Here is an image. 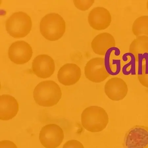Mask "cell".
<instances>
[{"instance_id": "obj_1", "label": "cell", "mask_w": 148, "mask_h": 148, "mask_svg": "<svg viewBox=\"0 0 148 148\" xmlns=\"http://www.w3.org/2000/svg\"><path fill=\"white\" fill-rule=\"evenodd\" d=\"M62 95L60 88L52 80L39 83L33 92L36 102L40 106L44 107H51L57 104L61 99Z\"/></svg>"}, {"instance_id": "obj_2", "label": "cell", "mask_w": 148, "mask_h": 148, "mask_svg": "<svg viewBox=\"0 0 148 148\" xmlns=\"http://www.w3.org/2000/svg\"><path fill=\"white\" fill-rule=\"evenodd\" d=\"M83 127L91 132H98L103 130L109 123L108 114L101 107L92 106L84 110L81 115Z\"/></svg>"}, {"instance_id": "obj_3", "label": "cell", "mask_w": 148, "mask_h": 148, "mask_svg": "<svg viewBox=\"0 0 148 148\" xmlns=\"http://www.w3.org/2000/svg\"><path fill=\"white\" fill-rule=\"evenodd\" d=\"M65 21L58 14H47L40 24V33L44 38L50 41H56L63 36L66 31Z\"/></svg>"}, {"instance_id": "obj_4", "label": "cell", "mask_w": 148, "mask_h": 148, "mask_svg": "<svg viewBox=\"0 0 148 148\" xmlns=\"http://www.w3.org/2000/svg\"><path fill=\"white\" fill-rule=\"evenodd\" d=\"M7 32L14 38L25 37L32 29V19L27 14L22 12L14 13L6 22Z\"/></svg>"}, {"instance_id": "obj_5", "label": "cell", "mask_w": 148, "mask_h": 148, "mask_svg": "<svg viewBox=\"0 0 148 148\" xmlns=\"http://www.w3.org/2000/svg\"><path fill=\"white\" fill-rule=\"evenodd\" d=\"M125 148H147L148 127L135 125L125 135L123 142Z\"/></svg>"}, {"instance_id": "obj_6", "label": "cell", "mask_w": 148, "mask_h": 148, "mask_svg": "<svg viewBox=\"0 0 148 148\" xmlns=\"http://www.w3.org/2000/svg\"><path fill=\"white\" fill-rule=\"evenodd\" d=\"M64 133L62 129L55 124H49L43 127L40 131L39 140L46 148H56L63 142Z\"/></svg>"}, {"instance_id": "obj_7", "label": "cell", "mask_w": 148, "mask_h": 148, "mask_svg": "<svg viewBox=\"0 0 148 148\" xmlns=\"http://www.w3.org/2000/svg\"><path fill=\"white\" fill-rule=\"evenodd\" d=\"M84 73L88 79L95 83L103 82L110 75L106 70L104 59L101 57L88 61L85 67Z\"/></svg>"}, {"instance_id": "obj_8", "label": "cell", "mask_w": 148, "mask_h": 148, "mask_svg": "<svg viewBox=\"0 0 148 148\" xmlns=\"http://www.w3.org/2000/svg\"><path fill=\"white\" fill-rule=\"evenodd\" d=\"M32 47L24 41H18L12 44L8 51L9 58L16 64H23L29 61L32 56Z\"/></svg>"}, {"instance_id": "obj_9", "label": "cell", "mask_w": 148, "mask_h": 148, "mask_svg": "<svg viewBox=\"0 0 148 148\" xmlns=\"http://www.w3.org/2000/svg\"><path fill=\"white\" fill-rule=\"evenodd\" d=\"M104 91L110 99L113 101H119L126 97L128 89L125 81L120 78L115 77L107 81L105 85Z\"/></svg>"}, {"instance_id": "obj_10", "label": "cell", "mask_w": 148, "mask_h": 148, "mask_svg": "<svg viewBox=\"0 0 148 148\" xmlns=\"http://www.w3.org/2000/svg\"><path fill=\"white\" fill-rule=\"evenodd\" d=\"M88 21L90 27L97 30H102L108 28L112 21L111 16L107 10L103 7H97L90 12Z\"/></svg>"}, {"instance_id": "obj_11", "label": "cell", "mask_w": 148, "mask_h": 148, "mask_svg": "<svg viewBox=\"0 0 148 148\" xmlns=\"http://www.w3.org/2000/svg\"><path fill=\"white\" fill-rule=\"evenodd\" d=\"M32 65L33 73L38 77L42 78L51 77L55 70L53 59L46 54L40 55L36 57Z\"/></svg>"}, {"instance_id": "obj_12", "label": "cell", "mask_w": 148, "mask_h": 148, "mask_svg": "<svg viewBox=\"0 0 148 148\" xmlns=\"http://www.w3.org/2000/svg\"><path fill=\"white\" fill-rule=\"evenodd\" d=\"M82 75L80 68L76 64L68 63L59 69L58 79L60 83L66 86L75 84L79 80Z\"/></svg>"}, {"instance_id": "obj_13", "label": "cell", "mask_w": 148, "mask_h": 148, "mask_svg": "<svg viewBox=\"0 0 148 148\" xmlns=\"http://www.w3.org/2000/svg\"><path fill=\"white\" fill-rule=\"evenodd\" d=\"M1 115V120H11L17 114L19 106L16 99L8 95H3L0 97Z\"/></svg>"}, {"instance_id": "obj_14", "label": "cell", "mask_w": 148, "mask_h": 148, "mask_svg": "<svg viewBox=\"0 0 148 148\" xmlns=\"http://www.w3.org/2000/svg\"><path fill=\"white\" fill-rule=\"evenodd\" d=\"M115 40L113 36L108 33H103L98 35L92 40L91 47L95 54L104 56L109 49L114 47Z\"/></svg>"}, {"instance_id": "obj_15", "label": "cell", "mask_w": 148, "mask_h": 148, "mask_svg": "<svg viewBox=\"0 0 148 148\" xmlns=\"http://www.w3.org/2000/svg\"><path fill=\"white\" fill-rule=\"evenodd\" d=\"M138 80L143 86L148 88V53L137 55Z\"/></svg>"}, {"instance_id": "obj_16", "label": "cell", "mask_w": 148, "mask_h": 148, "mask_svg": "<svg viewBox=\"0 0 148 148\" xmlns=\"http://www.w3.org/2000/svg\"><path fill=\"white\" fill-rule=\"evenodd\" d=\"M132 31L136 36L148 37V16H143L137 18L132 26Z\"/></svg>"}, {"instance_id": "obj_17", "label": "cell", "mask_w": 148, "mask_h": 148, "mask_svg": "<svg viewBox=\"0 0 148 148\" xmlns=\"http://www.w3.org/2000/svg\"><path fill=\"white\" fill-rule=\"evenodd\" d=\"M126 55L130 57V61L123 67V73L124 75H136V58L134 54L131 52L126 53Z\"/></svg>"}, {"instance_id": "obj_18", "label": "cell", "mask_w": 148, "mask_h": 148, "mask_svg": "<svg viewBox=\"0 0 148 148\" xmlns=\"http://www.w3.org/2000/svg\"><path fill=\"white\" fill-rule=\"evenodd\" d=\"M76 8L82 11L89 9L94 2V1H73Z\"/></svg>"}, {"instance_id": "obj_19", "label": "cell", "mask_w": 148, "mask_h": 148, "mask_svg": "<svg viewBox=\"0 0 148 148\" xmlns=\"http://www.w3.org/2000/svg\"><path fill=\"white\" fill-rule=\"evenodd\" d=\"M63 148H85L82 143L76 140H71L66 142Z\"/></svg>"}, {"instance_id": "obj_20", "label": "cell", "mask_w": 148, "mask_h": 148, "mask_svg": "<svg viewBox=\"0 0 148 148\" xmlns=\"http://www.w3.org/2000/svg\"><path fill=\"white\" fill-rule=\"evenodd\" d=\"M0 148H18V147L12 142L9 140H4L0 142Z\"/></svg>"}, {"instance_id": "obj_21", "label": "cell", "mask_w": 148, "mask_h": 148, "mask_svg": "<svg viewBox=\"0 0 148 148\" xmlns=\"http://www.w3.org/2000/svg\"><path fill=\"white\" fill-rule=\"evenodd\" d=\"M147 8L148 10V1H147Z\"/></svg>"}]
</instances>
